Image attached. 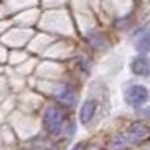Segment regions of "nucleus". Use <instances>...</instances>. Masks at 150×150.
Listing matches in <instances>:
<instances>
[{"label":"nucleus","mask_w":150,"mask_h":150,"mask_svg":"<svg viewBox=\"0 0 150 150\" xmlns=\"http://www.w3.org/2000/svg\"><path fill=\"white\" fill-rule=\"evenodd\" d=\"M125 100H127V103H128L130 106L140 108L143 103L149 100V89L145 88V86H142V84H133V86H130L127 89Z\"/></svg>","instance_id":"7ed1b4c3"},{"label":"nucleus","mask_w":150,"mask_h":150,"mask_svg":"<svg viewBox=\"0 0 150 150\" xmlns=\"http://www.w3.org/2000/svg\"><path fill=\"white\" fill-rule=\"evenodd\" d=\"M56 100L64 105V106H73L76 103V91L73 88H69V86H64V88L56 95Z\"/></svg>","instance_id":"423d86ee"},{"label":"nucleus","mask_w":150,"mask_h":150,"mask_svg":"<svg viewBox=\"0 0 150 150\" xmlns=\"http://www.w3.org/2000/svg\"><path fill=\"white\" fill-rule=\"evenodd\" d=\"M130 68H132V73L137 76H149L150 74V59L143 54L137 56L135 59L132 61Z\"/></svg>","instance_id":"20e7f679"},{"label":"nucleus","mask_w":150,"mask_h":150,"mask_svg":"<svg viewBox=\"0 0 150 150\" xmlns=\"http://www.w3.org/2000/svg\"><path fill=\"white\" fill-rule=\"evenodd\" d=\"M95 113H96V103L93 100H86L81 105V110H79V122L83 125H88L93 120Z\"/></svg>","instance_id":"39448f33"},{"label":"nucleus","mask_w":150,"mask_h":150,"mask_svg":"<svg viewBox=\"0 0 150 150\" xmlns=\"http://www.w3.org/2000/svg\"><path fill=\"white\" fill-rule=\"evenodd\" d=\"M123 137H125L127 143H143L147 138H150V128L145 123L140 122L132 123Z\"/></svg>","instance_id":"f03ea898"},{"label":"nucleus","mask_w":150,"mask_h":150,"mask_svg":"<svg viewBox=\"0 0 150 150\" xmlns=\"http://www.w3.org/2000/svg\"><path fill=\"white\" fill-rule=\"evenodd\" d=\"M135 47L138 52H149L150 51V32H143L135 42Z\"/></svg>","instance_id":"0eeeda50"},{"label":"nucleus","mask_w":150,"mask_h":150,"mask_svg":"<svg viewBox=\"0 0 150 150\" xmlns=\"http://www.w3.org/2000/svg\"><path fill=\"white\" fill-rule=\"evenodd\" d=\"M66 115L59 106H49L42 115V127L51 137H57L64 128Z\"/></svg>","instance_id":"f257e3e1"},{"label":"nucleus","mask_w":150,"mask_h":150,"mask_svg":"<svg viewBox=\"0 0 150 150\" xmlns=\"http://www.w3.org/2000/svg\"><path fill=\"white\" fill-rule=\"evenodd\" d=\"M88 41H89V44H91L95 49H105V47H106V39H105V35L98 34V32L89 34L88 35Z\"/></svg>","instance_id":"6e6552de"},{"label":"nucleus","mask_w":150,"mask_h":150,"mask_svg":"<svg viewBox=\"0 0 150 150\" xmlns=\"http://www.w3.org/2000/svg\"><path fill=\"white\" fill-rule=\"evenodd\" d=\"M137 115L142 116V118H149L150 120V108H142V106H140V108L137 110Z\"/></svg>","instance_id":"1a4fd4ad"}]
</instances>
